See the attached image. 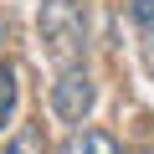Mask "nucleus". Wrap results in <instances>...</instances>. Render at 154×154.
Returning a JSON list of instances; mask_svg holds the SVG:
<instances>
[{
	"label": "nucleus",
	"instance_id": "39448f33",
	"mask_svg": "<svg viewBox=\"0 0 154 154\" xmlns=\"http://www.w3.org/2000/svg\"><path fill=\"white\" fill-rule=\"evenodd\" d=\"M16 98H21V72L16 62H0V128L16 118Z\"/></svg>",
	"mask_w": 154,
	"mask_h": 154
},
{
	"label": "nucleus",
	"instance_id": "423d86ee",
	"mask_svg": "<svg viewBox=\"0 0 154 154\" xmlns=\"http://www.w3.org/2000/svg\"><path fill=\"white\" fill-rule=\"evenodd\" d=\"M0 154H41V134H36V128H21V134H16L5 149H0Z\"/></svg>",
	"mask_w": 154,
	"mask_h": 154
},
{
	"label": "nucleus",
	"instance_id": "0eeeda50",
	"mask_svg": "<svg viewBox=\"0 0 154 154\" xmlns=\"http://www.w3.org/2000/svg\"><path fill=\"white\" fill-rule=\"evenodd\" d=\"M0 36H5V26H0Z\"/></svg>",
	"mask_w": 154,
	"mask_h": 154
},
{
	"label": "nucleus",
	"instance_id": "f257e3e1",
	"mask_svg": "<svg viewBox=\"0 0 154 154\" xmlns=\"http://www.w3.org/2000/svg\"><path fill=\"white\" fill-rule=\"evenodd\" d=\"M36 26H41L46 57L57 62V72L82 62V51H88V21H82V5H77V0H41Z\"/></svg>",
	"mask_w": 154,
	"mask_h": 154
},
{
	"label": "nucleus",
	"instance_id": "20e7f679",
	"mask_svg": "<svg viewBox=\"0 0 154 154\" xmlns=\"http://www.w3.org/2000/svg\"><path fill=\"white\" fill-rule=\"evenodd\" d=\"M62 154H123V149L108 128H77V134H67Z\"/></svg>",
	"mask_w": 154,
	"mask_h": 154
},
{
	"label": "nucleus",
	"instance_id": "f03ea898",
	"mask_svg": "<svg viewBox=\"0 0 154 154\" xmlns=\"http://www.w3.org/2000/svg\"><path fill=\"white\" fill-rule=\"evenodd\" d=\"M93 98H98V88H93V77H88L82 62L57 72V82H51V113H57V118L82 123V118L93 113Z\"/></svg>",
	"mask_w": 154,
	"mask_h": 154
},
{
	"label": "nucleus",
	"instance_id": "7ed1b4c3",
	"mask_svg": "<svg viewBox=\"0 0 154 154\" xmlns=\"http://www.w3.org/2000/svg\"><path fill=\"white\" fill-rule=\"evenodd\" d=\"M128 21L139 31V51H144V67L154 77V0H128Z\"/></svg>",
	"mask_w": 154,
	"mask_h": 154
}]
</instances>
